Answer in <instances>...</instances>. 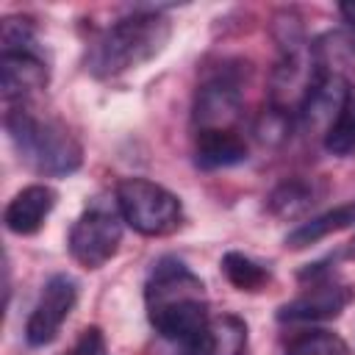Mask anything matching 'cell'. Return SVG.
<instances>
[{
  "label": "cell",
  "instance_id": "obj_5",
  "mask_svg": "<svg viewBox=\"0 0 355 355\" xmlns=\"http://www.w3.org/2000/svg\"><path fill=\"white\" fill-rule=\"evenodd\" d=\"M116 208L122 219L141 236H166L180 227L183 205L178 194L147 178H125L116 186Z\"/></svg>",
  "mask_w": 355,
  "mask_h": 355
},
{
  "label": "cell",
  "instance_id": "obj_11",
  "mask_svg": "<svg viewBox=\"0 0 355 355\" xmlns=\"http://www.w3.org/2000/svg\"><path fill=\"white\" fill-rule=\"evenodd\" d=\"M55 202H58V191L53 186L31 183V186H25L22 191H17L11 197V202L6 205L3 222L17 236H33L44 225V219L50 216Z\"/></svg>",
  "mask_w": 355,
  "mask_h": 355
},
{
  "label": "cell",
  "instance_id": "obj_4",
  "mask_svg": "<svg viewBox=\"0 0 355 355\" xmlns=\"http://www.w3.org/2000/svg\"><path fill=\"white\" fill-rule=\"evenodd\" d=\"M0 42H3V55H0L3 97L8 105H31V97H36L50 80V69L36 47L31 19L6 17Z\"/></svg>",
  "mask_w": 355,
  "mask_h": 355
},
{
  "label": "cell",
  "instance_id": "obj_16",
  "mask_svg": "<svg viewBox=\"0 0 355 355\" xmlns=\"http://www.w3.org/2000/svg\"><path fill=\"white\" fill-rule=\"evenodd\" d=\"M222 272L239 291H261L272 280L269 269L258 261H252L244 252H225L222 255Z\"/></svg>",
  "mask_w": 355,
  "mask_h": 355
},
{
  "label": "cell",
  "instance_id": "obj_15",
  "mask_svg": "<svg viewBox=\"0 0 355 355\" xmlns=\"http://www.w3.org/2000/svg\"><path fill=\"white\" fill-rule=\"evenodd\" d=\"M324 150L338 158H347L355 153V83H347L344 97L336 108V116L324 130Z\"/></svg>",
  "mask_w": 355,
  "mask_h": 355
},
{
  "label": "cell",
  "instance_id": "obj_7",
  "mask_svg": "<svg viewBox=\"0 0 355 355\" xmlns=\"http://www.w3.org/2000/svg\"><path fill=\"white\" fill-rule=\"evenodd\" d=\"M122 214L116 208V200H94L92 205L83 208V214L75 219L67 247L69 255L83 266V269H100L108 263L122 241Z\"/></svg>",
  "mask_w": 355,
  "mask_h": 355
},
{
  "label": "cell",
  "instance_id": "obj_13",
  "mask_svg": "<svg viewBox=\"0 0 355 355\" xmlns=\"http://www.w3.org/2000/svg\"><path fill=\"white\" fill-rule=\"evenodd\" d=\"M355 225V202H344V205H336L308 222H302L300 227H294L288 236H286V247L288 250H302L308 244H316L322 239H327L330 233H338V230H347Z\"/></svg>",
  "mask_w": 355,
  "mask_h": 355
},
{
  "label": "cell",
  "instance_id": "obj_19",
  "mask_svg": "<svg viewBox=\"0 0 355 355\" xmlns=\"http://www.w3.org/2000/svg\"><path fill=\"white\" fill-rule=\"evenodd\" d=\"M338 11H341L344 22L349 25V31L355 33V0H352V3H341V6H338Z\"/></svg>",
  "mask_w": 355,
  "mask_h": 355
},
{
  "label": "cell",
  "instance_id": "obj_6",
  "mask_svg": "<svg viewBox=\"0 0 355 355\" xmlns=\"http://www.w3.org/2000/svg\"><path fill=\"white\" fill-rule=\"evenodd\" d=\"M244 108V69L241 61H227L214 69L194 94L191 122L200 130H239Z\"/></svg>",
  "mask_w": 355,
  "mask_h": 355
},
{
  "label": "cell",
  "instance_id": "obj_12",
  "mask_svg": "<svg viewBox=\"0 0 355 355\" xmlns=\"http://www.w3.org/2000/svg\"><path fill=\"white\" fill-rule=\"evenodd\" d=\"M247 141L239 130H200L194 133V164L200 169H227L247 161Z\"/></svg>",
  "mask_w": 355,
  "mask_h": 355
},
{
  "label": "cell",
  "instance_id": "obj_18",
  "mask_svg": "<svg viewBox=\"0 0 355 355\" xmlns=\"http://www.w3.org/2000/svg\"><path fill=\"white\" fill-rule=\"evenodd\" d=\"M64 355H108V344L100 327H86Z\"/></svg>",
  "mask_w": 355,
  "mask_h": 355
},
{
  "label": "cell",
  "instance_id": "obj_20",
  "mask_svg": "<svg viewBox=\"0 0 355 355\" xmlns=\"http://www.w3.org/2000/svg\"><path fill=\"white\" fill-rule=\"evenodd\" d=\"M344 255H347V258H352V261H355V239H352V241H349V244H347V250H344Z\"/></svg>",
  "mask_w": 355,
  "mask_h": 355
},
{
  "label": "cell",
  "instance_id": "obj_14",
  "mask_svg": "<svg viewBox=\"0 0 355 355\" xmlns=\"http://www.w3.org/2000/svg\"><path fill=\"white\" fill-rule=\"evenodd\" d=\"M319 197H322V186L316 180L288 178V180H283L272 189V194L266 197V208L275 216H288L291 219V216L305 214Z\"/></svg>",
  "mask_w": 355,
  "mask_h": 355
},
{
  "label": "cell",
  "instance_id": "obj_3",
  "mask_svg": "<svg viewBox=\"0 0 355 355\" xmlns=\"http://www.w3.org/2000/svg\"><path fill=\"white\" fill-rule=\"evenodd\" d=\"M6 133L33 172L61 178L83 164V147L75 133L55 116H42L33 105H8Z\"/></svg>",
  "mask_w": 355,
  "mask_h": 355
},
{
  "label": "cell",
  "instance_id": "obj_1",
  "mask_svg": "<svg viewBox=\"0 0 355 355\" xmlns=\"http://www.w3.org/2000/svg\"><path fill=\"white\" fill-rule=\"evenodd\" d=\"M147 319L169 341H189L208 322V297L202 280L180 261L161 258L144 283Z\"/></svg>",
  "mask_w": 355,
  "mask_h": 355
},
{
  "label": "cell",
  "instance_id": "obj_2",
  "mask_svg": "<svg viewBox=\"0 0 355 355\" xmlns=\"http://www.w3.org/2000/svg\"><path fill=\"white\" fill-rule=\"evenodd\" d=\"M172 22L158 8L133 11L111 22L89 47L86 69L94 78H116L153 61L169 42Z\"/></svg>",
  "mask_w": 355,
  "mask_h": 355
},
{
  "label": "cell",
  "instance_id": "obj_10",
  "mask_svg": "<svg viewBox=\"0 0 355 355\" xmlns=\"http://www.w3.org/2000/svg\"><path fill=\"white\" fill-rule=\"evenodd\" d=\"M247 349V324L236 313L208 316V322L183 341L180 355H244Z\"/></svg>",
  "mask_w": 355,
  "mask_h": 355
},
{
  "label": "cell",
  "instance_id": "obj_8",
  "mask_svg": "<svg viewBox=\"0 0 355 355\" xmlns=\"http://www.w3.org/2000/svg\"><path fill=\"white\" fill-rule=\"evenodd\" d=\"M302 277H313V286L294 297L291 302L280 305L277 319L280 322H322L338 316L352 300H355V286L347 280H338L322 269H308Z\"/></svg>",
  "mask_w": 355,
  "mask_h": 355
},
{
  "label": "cell",
  "instance_id": "obj_9",
  "mask_svg": "<svg viewBox=\"0 0 355 355\" xmlns=\"http://www.w3.org/2000/svg\"><path fill=\"white\" fill-rule=\"evenodd\" d=\"M75 302H78V283L69 275H53L44 283L36 305L31 308V316L25 322V341L31 347L50 344L58 336L67 316L72 313Z\"/></svg>",
  "mask_w": 355,
  "mask_h": 355
},
{
  "label": "cell",
  "instance_id": "obj_17",
  "mask_svg": "<svg viewBox=\"0 0 355 355\" xmlns=\"http://www.w3.org/2000/svg\"><path fill=\"white\" fill-rule=\"evenodd\" d=\"M286 355H352L347 341L330 330H305L286 347Z\"/></svg>",
  "mask_w": 355,
  "mask_h": 355
}]
</instances>
